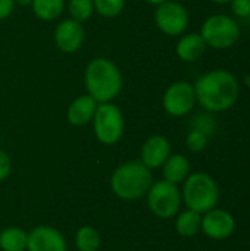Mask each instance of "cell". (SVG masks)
Returning <instances> with one entry per match:
<instances>
[{
  "label": "cell",
  "instance_id": "1",
  "mask_svg": "<svg viewBox=\"0 0 250 251\" xmlns=\"http://www.w3.org/2000/svg\"><path fill=\"white\" fill-rule=\"evenodd\" d=\"M194 87L196 101L211 113L231 109L240 94L237 78L225 69H214L197 78Z\"/></svg>",
  "mask_w": 250,
  "mask_h": 251
},
{
  "label": "cell",
  "instance_id": "2",
  "mask_svg": "<svg viewBox=\"0 0 250 251\" xmlns=\"http://www.w3.org/2000/svg\"><path fill=\"white\" fill-rule=\"evenodd\" d=\"M84 84L87 94L97 104L113 101L122 91V74L115 62L108 57L91 59L84 71Z\"/></svg>",
  "mask_w": 250,
  "mask_h": 251
},
{
  "label": "cell",
  "instance_id": "3",
  "mask_svg": "<svg viewBox=\"0 0 250 251\" xmlns=\"http://www.w3.org/2000/svg\"><path fill=\"white\" fill-rule=\"evenodd\" d=\"M152 184V171L140 160H131L119 165L111 176L112 193L125 201H134L146 197Z\"/></svg>",
  "mask_w": 250,
  "mask_h": 251
},
{
  "label": "cell",
  "instance_id": "4",
  "mask_svg": "<svg viewBox=\"0 0 250 251\" xmlns=\"http://www.w3.org/2000/svg\"><path fill=\"white\" fill-rule=\"evenodd\" d=\"M181 199L187 209L203 215L218 206L220 187L211 175L205 172H194L183 182Z\"/></svg>",
  "mask_w": 250,
  "mask_h": 251
},
{
  "label": "cell",
  "instance_id": "5",
  "mask_svg": "<svg viewBox=\"0 0 250 251\" xmlns=\"http://www.w3.org/2000/svg\"><path fill=\"white\" fill-rule=\"evenodd\" d=\"M91 122L94 135L99 143L105 146H113L121 141L125 128L124 115L121 109L112 101L99 103Z\"/></svg>",
  "mask_w": 250,
  "mask_h": 251
},
{
  "label": "cell",
  "instance_id": "6",
  "mask_svg": "<svg viewBox=\"0 0 250 251\" xmlns=\"http://www.w3.org/2000/svg\"><path fill=\"white\" fill-rule=\"evenodd\" d=\"M146 199L150 212L159 219L175 218L183 204L180 187L165 179L153 181L146 194Z\"/></svg>",
  "mask_w": 250,
  "mask_h": 251
},
{
  "label": "cell",
  "instance_id": "7",
  "mask_svg": "<svg viewBox=\"0 0 250 251\" xmlns=\"http://www.w3.org/2000/svg\"><path fill=\"white\" fill-rule=\"evenodd\" d=\"M200 35L208 47L215 50H225L239 41L240 25L228 15H212L203 22Z\"/></svg>",
  "mask_w": 250,
  "mask_h": 251
},
{
  "label": "cell",
  "instance_id": "8",
  "mask_svg": "<svg viewBox=\"0 0 250 251\" xmlns=\"http://www.w3.org/2000/svg\"><path fill=\"white\" fill-rule=\"evenodd\" d=\"M189 12L187 9L174 0H167L156 6L155 24L161 32L165 35H181L189 26Z\"/></svg>",
  "mask_w": 250,
  "mask_h": 251
},
{
  "label": "cell",
  "instance_id": "9",
  "mask_svg": "<svg viewBox=\"0 0 250 251\" xmlns=\"http://www.w3.org/2000/svg\"><path fill=\"white\" fill-rule=\"evenodd\" d=\"M196 104V93L193 84L189 81L172 82L162 97L164 110L172 118H181L189 115Z\"/></svg>",
  "mask_w": 250,
  "mask_h": 251
},
{
  "label": "cell",
  "instance_id": "10",
  "mask_svg": "<svg viewBox=\"0 0 250 251\" xmlns=\"http://www.w3.org/2000/svg\"><path fill=\"white\" fill-rule=\"evenodd\" d=\"M236 231L234 216L224 209H212L202 215V232L215 241L230 238Z\"/></svg>",
  "mask_w": 250,
  "mask_h": 251
},
{
  "label": "cell",
  "instance_id": "11",
  "mask_svg": "<svg viewBox=\"0 0 250 251\" xmlns=\"http://www.w3.org/2000/svg\"><path fill=\"white\" fill-rule=\"evenodd\" d=\"M27 251H68V243L56 228L40 225L28 232Z\"/></svg>",
  "mask_w": 250,
  "mask_h": 251
},
{
  "label": "cell",
  "instance_id": "12",
  "mask_svg": "<svg viewBox=\"0 0 250 251\" xmlns=\"http://www.w3.org/2000/svg\"><path fill=\"white\" fill-rule=\"evenodd\" d=\"M85 38V31L81 22L74 19H63L55 28V44L63 53L78 51Z\"/></svg>",
  "mask_w": 250,
  "mask_h": 251
},
{
  "label": "cell",
  "instance_id": "13",
  "mask_svg": "<svg viewBox=\"0 0 250 251\" xmlns=\"http://www.w3.org/2000/svg\"><path fill=\"white\" fill-rule=\"evenodd\" d=\"M171 156V143L164 135H152L149 137L140 151V162L147 166L150 171L161 168L165 160Z\"/></svg>",
  "mask_w": 250,
  "mask_h": 251
},
{
  "label": "cell",
  "instance_id": "14",
  "mask_svg": "<svg viewBox=\"0 0 250 251\" xmlns=\"http://www.w3.org/2000/svg\"><path fill=\"white\" fill-rule=\"evenodd\" d=\"M96 107H97V101L91 96L88 94L80 96L75 100H72V103L68 106L66 121L72 126H84L91 122Z\"/></svg>",
  "mask_w": 250,
  "mask_h": 251
},
{
  "label": "cell",
  "instance_id": "15",
  "mask_svg": "<svg viewBox=\"0 0 250 251\" xmlns=\"http://www.w3.org/2000/svg\"><path fill=\"white\" fill-rule=\"evenodd\" d=\"M208 46L205 43V40L202 38L200 32H190V34H186L183 35L178 43H177V56L183 60V62H187V63H193L196 60H199L205 51H206Z\"/></svg>",
  "mask_w": 250,
  "mask_h": 251
},
{
  "label": "cell",
  "instance_id": "16",
  "mask_svg": "<svg viewBox=\"0 0 250 251\" xmlns=\"http://www.w3.org/2000/svg\"><path fill=\"white\" fill-rule=\"evenodd\" d=\"M161 168H162L164 179L175 185L183 184L186 178L192 174L190 160L184 154H171Z\"/></svg>",
  "mask_w": 250,
  "mask_h": 251
},
{
  "label": "cell",
  "instance_id": "17",
  "mask_svg": "<svg viewBox=\"0 0 250 251\" xmlns=\"http://www.w3.org/2000/svg\"><path fill=\"white\" fill-rule=\"evenodd\" d=\"M175 231L178 235L184 238H192L202 232V215L186 209L183 212H178L175 216Z\"/></svg>",
  "mask_w": 250,
  "mask_h": 251
},
{
  "label": "cell",
  "instance_id": "18",
  "mask_svg": "<svg viewBox=\"0 0 250 251\" xmlns=\"http://www.w3.org/2000/svg\"><path fill=\"white\" fill-rule=\"evenodd\" d=\"M28 244V232L19 226H7L0 232V250L25 251Z\"/></svg>",
  "mask_w": 250,
  "mask_h": 251
},
{
  "label": "cell",
  "instance_id": "19",
  "mask_svg": "<svg viewBox=\"0 0 250 251\" xmlns=\"http://www.w3.org/2000/svg\"><path fill=\"white\" fill-rule=\"evenodd\" d=\"M31 9L38 19L55 21L63 13L65 0H32Z\"/></svg>",
  "mask_w": 250,
  "mask_h": 251
},
{
  "label": "cell",
  "instance_id": "20",
  "mask_svg": "<svg viewBox=\"0 0 250 251\" xmlns=\"http://www.w3.org/2000/svg\"><path fill=\"white\" fill-rule=\"evenodd\" d=\"M100 234L94 226L84 225L75 234V247L78 251H99Z\"/></svg>",
  "mask_w": 250,
  "mask_h": 251
},
{
  "label": "cell",
  "instance_id": "21",
  "mask_svg": "<svg viewBox=\"0 0 250 251\" xmlns=\"http://www.w3.org/2000/svg\"><path fill=\"white\" fill-rule=\"evenodd\" d=\"M68 12L71 15V19L83 24V22L88 21L94 13L93 0H69Z\"/></svg>",
  "mask_w": 250,
  "mask_h": 251
},
{
  "label": "cell",
  "instance_id": "22",
  "mask_svg": "<svg viewBox=\"0 0 250 251\" xmlns=\"http://www.w3.org/2000/svg\"><path fill=\"white\" fill-rule=\"evenodd\" d=\"M94 12L102 18H116L125 7V0H93Z\"/></svg>",
  "mask_w": 250,
  "mask_h": 251
},
{
  "label": "cell",
  "instance_id": "23",
  "mask_svg": "<svg viewBox=\"0 0 250 251\" xmlns=\"http://www.w3.org/2000/svg\"><path fill=\"white\" fill-rule=\"evenodd\" d=\"M208 141H209V135L206 132L194 128L186 137V147L193 153H199L206 149Z\"/></svg>",
  "mask_w": 250,
  "mask_h": 251
},
{
  "label": "cell",
  "instance_id": "24",
  "mask_svg": "<svg viewBox=\"0 0 250 251\" xmlns=\"http://www.w3.org/2000/svg\"><path fill=\"white\" fill-rule=\"evenodd\" d=\"M231 10L239 18H248L250 16V0H233Z\"/></svg>",
  "mask_w": 250,
  "mask_h": 251
},
{
  "label": "cell",
  "instance_id": "25",
  "mask_svg": "<svg viewBox=\"0 0 250 251\" xmlns=\"http://www.w3.org/2000/svg\"><path fill=\"white\" fill-rule=\"evenodd\" d=\"M12 172V160L6 151L0 149V181L6 179Z\"/></svg>",
  "mask_w": 250,
  "mask_h": 251
},
{
  "label": "cell",
  "instance_id": "26",
  "mask_svg": "<svg viewBox=\"0 0 250 251\" xmlns=\"http://www.w3.org/2000/svg\"><path fill=\"white\" fill-rule=\"evenodd\" d=\"M15 6L16 4L13 0H0V21L9 18L13 13Z\"/></svg>",
  "mask_w": 250,
  "mask_h": 251
},
{
  "label": "cell",
  "instance_id": "27",
  "mask_svg": "<svg viewBox=\"0 0 250 251\" xmlns=\"http://www.w3.org/2000/svg\"><path fill=\"white\" fill-rule=\"evenodd\" d=\"M15 4H19V6H31V1L32 0H13Z\"/></svg>",
  "mask_w": 250,
  "mask_h": 251
},
{
  "label": "cell",
  "instance_id": "28",
  "mask_svg": "<svg viewBox=\"0 0 250 251\" xmlns=\"http://www.w3.org/2000/svg\"><path fill=\"white\" fill-rule=\"evenodd\" d=\"M212 3H215V4H230L233 0H211Z\"/></svg>",
  "mask_w": 250,
  "mask_h": 251
},
{
  "label": "cell",
  "instance_id": "29",
  "mask_svg": "<svg viewBox=\"0 0 250 251\" xmlns=\"http://www.w3.org/2000/svg\"><path fill=\"white\" fill-rule=\"evenodd\" d=\"M149 4H153V6H158V4H161V3H164V1H167V0H146Z\"/></svg>",
  "mask_w": 250,
  "mask_h": 251
}]
</instances>
